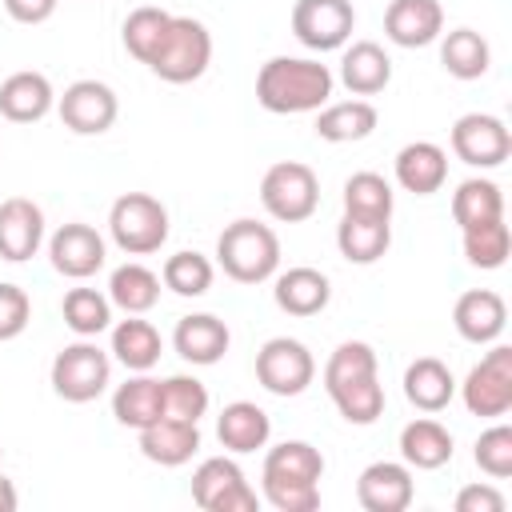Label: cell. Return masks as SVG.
Segmentation results:
<instances>
[{"label":"cell","mask_w":512,"mask_h":512,"mask_svg":"<svg viewBox=\"0 0 512 512\" xmlns=\"http://www.w3.org/2000/svg\"><path fill=\"white\" fill-rule=\"evenodd\" d=\"M332 72L320 60L308 56H272L256 72V100L264 112L296 116V112H320L332 96Z\"/></svg>","instance_id":"cell-1"},{"label":"cell","mask_w":512,"mask_h":512,"mask_svg":"<svg viewBox=\"0 0 512 512\" xmlns=\"http://www.w3.org/2000/svg\"><path fill=\"white\" fill-rule=\"evenodd\" d=\"M216 264L236 284H264L280 268V236L260 220H232L216 240Z\"/></svg>","instance_id":"cell-2"},{"label":"cell","mask_w":512,"mask_h":512,"mask_svg":"<svg viewBox=\"0 0 512 512\" xmlns=\"http://www.w3.org/2000/svg\"><path fill=\"white\" fill-rule=\"evenodd\" d=\"M212 64V32L192 16H172L148 68L168 84H192Z\"/></svg>","instance_id":"cell-3"},{"label":"cell","mask_w":512,"mask_h":512,"mask_svg":"<svg viewBox=\"0 0 512 512\" xmlns=\"http://www.w3.org/2000/svg\"><path fill=\"white\" fill-rule=\"evenodd\" d=\"M112 244L128 256H152L168 240V208L148 192H124L108 208Z\"/></svg>","instance_id":"cell-4"},{"label":"cell","mask_w":512,"mask_h":512,"mask_svg":"<svg viewBox=\"0 0 512 512\" xmlns=\"http://www.w3.org/2000/svg\"><path fill=\"white\" fill-rule=\"evenodd\" d=\"M260 204L280 224H304L320 208V180L300 160H280L260 180Z\"/></svg>","instance_id":"cell-5"},{"label":"cell","mask_w":512,"mask_h":512,"mask_svg":"<svg viewBox=\"0 0 512 512\" xmlns=\"http://www.w3.org/2000/svg\"><path fill=\"white\" fill-rule=\"evenodd\" d=\"M112 380V356L80 336L76 344H64L52 360V392L68 404H88L96 400Z\"/></svg>","instance_id":"cell-6"},{"label":"cell","mask_w":512,"mask_h":512,"mask_svg":"<svg viewBox=\"0 0 512 512\" xmlns=\"http://www.w3.org/2000/svg\"><path fill=\"white\" fill-rule=\"evenodd\" d=\"M192 500L204 512H256L260 496L232 456H208L192 472Z\"/></svg>","instance_id":"cell-7"},{"label":"cell","mask_w":512,"mask_h":512,"mask_svg":"<svg viewBox=\"0 0 512 512\" xmlns=\"http://www.w3.org/2000/svg\"><path fill=\"white\" fill-rule=\"evenodd\" d=\"M256 380L272 396H300L316 380V360L308 344L292 336H272L256 352Z\"/></svg>","instance_id":"cell-8"},{"label":"cell","mask_w":512,"mask_h":512,"mask_svg":"<svg viewBox=\"0 0 512 512\" xmlns=\"http://www.w3.org/2000/svg\"><path fill=\"white\" fill-rule=\"evenodd\" d=\"M356 28L352 0H296L292 4V36L312 52L344 48Z\"/></svg>","instance_id":"cell-9"},{"label":"cell","mask_w":512,"mask_h":512,"mask_svg":"<svg viewBox=\"0 0 512 512\" xmlns=\"http://www.w3.org/2000/svg\"><path fill=\"white\" fill-rule=\"evenodd\" d=\"M452 152L468 168H500L512 156V132L492 112H464L452 124Z\"/></svg>","instance_id":"cell-10"},{"label":"cell","mask_w":512,"mask_h":512,"mask_svg":"<svg viewBox=\"0 0 512 512\" xmlns=\"http://www.w3.org/2000/svg\"><path fill=\"white\" fill-rule=\"evenodd\" d=\"M460 396L472 416H504L512 408V348L496 344L492 352H484V360L464 376Z\"/></svg>","instance_id":"cell-11"},{"label":"cell","mask_w":512,"mask_h":512,"mask_svg":"<svg viewBox=\"0 0 512 512\" xmlns=\"http://www.w3.org/2000/svg\"><path fill=\"white\" fill-rule=\"evenodd\" d=\"M56 112L68 132L104 136L120 116V100L104 80H76L64 88V96H56Z\"/></svg>","instance_id":"cell-12"},{"label":"cell","mask_w":512,"mask_h":512,"mask_svg":"<svg viewBox=\"0 0 512 512\" xmlns=\"http://www.w3.org/2000/svg\"><path fill=\"white\" fill-rule=\"evenodd\" d=\"M48 260H52V268H56L60 276H68V280H88V276H96V272L104 268L108 244H104V236H100L92 224L72 220V224H60V228L52 232V240H48Z\"/></svg>","instance_id":"cell-13"},{"label":"cell","mask_w":512,"mask_h":512,"mask_svg":"<svg viewBox=\"0 0 512 512\" xmlns=\"http://www.w3.org/2000/svg\"><path fill=\"white\" fill-rule=\"evenodd\" d=\"M44 244V212L28 196L0 200V260L24 264Z\"/></svg>","instance_id":"cell-14"},{"label":"cell","mask_w":512,"mask_h":512,"mask_svg":"<svg viewBox=\"0 0 512 512\" xmlns=\"http://www.w3.org/2000/svg\"><path fill=\"white\" fill-rule=\"evenodd\" d=\"M412 492V468L400 460H376L356 480V500L364 512H404Z\"/></svg>","instance_id":"cell-15"},{"label":"cell","mask_w":512,"mask_h":512,"mask_svg":"<svg viewBox=\"0 0 512 512\" xmlns=\"http://www.w3.org/2000/svg\"><path fill=\"white\" fill-rule=\"evenodd\" d=\"M232 344V332L220 316L212 312H192V316H180L176 320V332H172V348L180 360L196 364V368H208V364H220L224 352Z\"/></svg>","instance_id":"cell-16"},{"label":"cell","mask_w":512,"mask_h":512,"mask_svg":"<svg viewBox=\"0 0 512 512\" xmlns=\"http://www.w3.org/2000/svg\"><path fill=\"white\" fill-rule=\"evenodd\" d=\"M440 32H444L440 0H392L384 8V36L396 48H424L440 40Z\"/></svg>","instance_id":"cell-17"},{"label":"cell","mask_w":512,"mask_h":512,"mask_svg":"<svg viewBox=\"0 0 512 512\" xmlns=\"http://www.w3.org/2000/svg\"><path fill=\"white\" fill-rule=\"evenodd\" d=\"M140 452L160 468H180L200 452V424L156 416L152 424L140 428Z\"/></svg>","instance_id":"cell-18"},{"label":"cell","mask_w":512,"mask_h":512,"mask_svg":"<svg viewBox=\"0 0 512 512\" xmlns=\"http://www.w3.org/2000/svg\"><path fill=\"white\" fill-rule=\"evenodd\" d=\"M452 324H456L460 340H468V344H492L504 332V324H508V304L492 288H472V292H464L456 300Z\"/></svg>","instance_id":"cell-19"},{"label":"cell","mask_w":512,"mask_h":512,"mask_svg":"<svg viewBox=\"0 0 512 512\" xmlns=\"http://www.w3.org/2000/svg\"><path fill=\"white\" fill-rule=\"evenodd\" d=\"M52 108H56V92H52V80L44 72L24 68L0 84V116L12 124H36Z\"/></svg>","instance_id":"cell-20"},{"label":"cell","mask_w":512,"mask_h":512,"mask_svg":"<svg viewBox=\"0 0 512 512\" xmlns=\"http://www.w3.org/2000/svg\"><path fill=\"white\" fill-rule=\"evenodd\" d=\"M448 180V152L432 140H412L396 152V184L412 196H432Z\"/></svg>","instance_id":"cell-21"},{"label":"cell","mask_w":512,"mask_h":512,"mask_svg":"<svg viewBox=\"0 0 512 512\" xmlns=\"http://www.w3.org/2000/svg\"><path fill=\"white\" fill-rule=\"evenodd\" d=\"M272 300H276L280 312L304 320V316H316V312L328 308V300H332V284H328V276H324L320 268L296 264V268H288V272L276 276V284H272Z\"/></svg>","instance_id":"cell-22"},{"label":"cell","mask_w":512,"mask_h":512,"mask_svg":"<svg viewBox=\"0 0 512 512\" xmlns=\"http://www.w3.org/2000/svg\"><path fill=\"white\" fill-rule=\"evenodd\" d=\"M268 436H272V420L252 400H232L216 416V440L224 444V452H236V456L256 452V448L268 444Z\"/></svg>","instance_id":"cell-23"},{"label":"cell","mask_w":512,"mask_h":512,"mask_svg":"<svg viewBox=\"0 0 512 512\" xmlns=\"http://www.w3.org/2000/svg\"><path fill=\"white\" fill-rule=\"evenodd\" d=\"M392 80V60L376 40H356L340 56V84L352 96H376Z\"/></svg>","instance_id":"cell-24"},{"label":"cell","mask_w":512,"mask_h":512,"mask_svg":"<svg viewBox=\"0 0 512 512\" xmlns=\"http://www.w3.org/2000/svg\"><path fill=\"white\" fill-rule=\"evenodd\" d=\"M404 396L420 412H444L452 404V396H456V376H452V368L444 360L416 356L404 368Z\"/></svg>","instance_id":"cell-25"},{"label":"cell","mask_w":512,"mask_h":512,"mask_svg":"<svg viewBox=\"0 0 512 512\" xmlns=\"http://www.w3.org/2000/svg\"><path fill=\"white\" fill-rule=\"evenodd\" d=\"M400 456H404L408 468L436 472V468H444L452 460V432L432 416L408 420L400 428Z\"/></svg>","instance_id":"cell-26"},{"label":"cell","mask_w":512,"mask_h":512,"mask_svg":"<svg viewBox=\"0 0 512 512\" xmlns=\"http://www.w3.org/2000/svg\"><path fill=\"white\" fill-rule=\"evenodd\" d=\"M392 244V220L372 216H340L336 224V248L348 264H376Z\"/></svg>","instance_id":"cell-27"},{"label":"cell","mask_w":512,"mask_h":512,"mask_svg":"<svg viewBox=\"0 0 512 512\" xmlns=\"http://www.w3.org/2000/svg\"><path fill=\"white\" fill-rule=\"evenodd\" d=\"M376 124H380V112L368 100H340V104H324L316 112V136L328 144L364 140L376 132Z\"/></svg>","instance_id":"cell-28"},{"label":"cell","mask_w":512,"mask_h":512,"mask_svg":"<svg viewBox=\"0 0 512 512\" xmlns=\"http://www.w3.org/2000/svg\"><path fill=\"white\" fill-rule=\"evenodd\" d=\"M108 300H112L120 312H128V316H144V312H152L156 300H160V276H156L152 268L128 260V264L112 268V276H108Z\"/></svg>","instance_id":"cell-29"},{"label":"cell","mask_w":512,"mask_h":512,"mask_svg":"<svg viewBox=\"0 0 512 512\" xmlns=\"http://www.w3.org/2000/svg\"><path fill=\"white\" fill-rule=\"evenodd\" d=\"M128 372H148V368H156V360H160V352H164V340H160V332L148 324V320H140V316H128V320H120L116 328H112V348H108Z\"/></svg>","instance_id":"cell-30"},{"label":"cell","mask_w":512,"mask_h":512,"mask_svg":"<svg viewBox=\"0 0 512 512\" xmlns=\"http://www.w3.org/2000/svg\"><path fill=\"white\" fill-rule=\"evenodd\" d=\"M324 476V456L308 440H284L264 452V472L260 480H296V484H320Z\"/></svg>","instance_id":"cell-31"},{"label":"cell","mask_w":512,"mask_h":512,"mask_svg":"<svg viewBox=\"0 0 512 512\" xmlns=\"http://www.w3.org/2000/svg\"><path fill=\"white\" fill-rule=\"evenodd\" d=\"M160 412H164V408H160V380L148 376V372L128 376V380L112 392V416H116V424H124V428H136V432H140V428L152 424Z\"/></svg>","instance_id":"cell-32"},{"label":"cell","mask_w":512,"mask_h":512,"mask_svg":"<svg viewBox=\"0 0 512 512\" xmlns=\"http://www.w3.org/2000/svg\"><path fill=\"white\" fill-rule=\"evenodd\" d=\"M440 64L456 80H480L492 64V48L476 28H452L440 40Z\"/></svg>","instance_id":"cell-33"},{"label":"cell","mask_w":512,"mask_h":512,"mask_svg":"<svg viewBox=\"0 0 512 512\" xmlns=\"http://www.w3.org/2000/svg\"><path fill=\"white\" fill-rule=\"evenodd\" d=\"M504 216V192L496 180H484V176H472L464 184H456L452 192V220L460 228H472V224H484V220H496Z\"/></svg>","instance_id":"cell-34"},{"label":"cell","mask_w":512,"mask_h":512,"mask_svg":"<svg viewBox=\"0 0 512 512\" xmlns=\"http://www.w3.org/2000/svg\"><path fill=\"white\" fill-rule=\"evenodd\" d=\"M396 196L392 184L380 172H352L344 180V212L348 216H372V220H392Z\"/></svg>","instance_id":"cell-35"},{"label":"cell","mask_w":512,"mask_h":512,"mask_svg":"<svg viewBox=\"0 0 512 512\" xmlns=\"http://www.w3.org/2000/svg\"><path fill=\"white\" fill-rule=\"evenodd\" d=\"M460 232H464V260L472 268H484V272L504 268V260L512 252V232H508L504 216L484 220V224H472V228H460Z\"/></svg>","instance_id":"cell-36"},{"label":"cell","mask_w":512,"mask_h":512,"mask_svg":"<svg viewBox=\"0 0 512 512\" xmlns=\"http://www.w3.org/2000/svg\"><path fill=\"white\" fill-rule=\"evenodd\" d=\"M60 312L76 336H100L112 328V300L100 288H68Z\"/></svg>","instance_id":"cell-37"},{"label":"cell","mask_w":512,"mask_h":512,"mask_svg":"<svg viewBox=\"0 0 512 512\" xmlns=\"http://www.w3.org/2000/svg\"><path fill=\"white\" fill-rule=\"evenodd\" d=\"M212 276H216V268H212V260L204 256V252H192V248H184V252H172L168 260H164V268H160V284L168 288V292H176V296H204L208 288H212Z\"/></svg>","instance_id":"cell-38"},{"label":"cell","mask_w":512,"mask_h":512,"mask_svg":"<svg viewBox=\"0 0 512 512\" xmlns=\"http://www.w3.org/2000/svg\"><path fill=\"white\" fill-rule=\"evenodd\" d=\"M336 412L348 420V424H376L384 416V388H380V376H360L352 384H340L328 392Z\"/></svg>","instance_id":"cell-39"},{"label":"cell","mask_w":512,"mask_h":512,"mask_svg":"<svg viewBox=\"0 0 512 512\" xmlns=\"http://www.w3.org/2000/svg\"><path fill=\"white\" fill-rule=\"evenodd\" d=\"M168 20H172V12L156 8V4L132 8L124 16V28H120V40H124L128 56H136L140 64H148L152 52H156V44H160V36H164V28H168Z\"/></svg>","instance_id":"cell-40"},{"label":"cell","mask_w":512,"mask_h":512,"mask_svg":"<svg viewBox=\"0 0 512 512\" xmlns=\"http://www.w3.org/2000/svg\"><path fill=\"white\" fill-rule=\"evenodd\" d=\"M160 408H164L160 416L200 424V416L208 412V388H204V380H196L188 372H176V376L160 380Z\"/></svg>","instance_id":"cell-41"},{"label":"cell","mask_w":512,"mask_h":512,"mask_svg":"<svg viewBox=\"0 0 512 512\" xmlns=\"http://www.w3.org/2000/svg\"><path fill=\"white\" fill-rule=\"evenodd\" d=\"M360 376H376V352L364 340H344L324 364V392H332L340 384H352Z\"/></svg>","instance_id":"cell-42"},{"label":"cell","mask_w":512,"mask_h":512,"mask_svg":"<svg viewBox=\"0 0 512 512\" xmlns=\"http://www.w3.org/2000/svg\"><path fill=\"white\" fill-rule=\"evenodd\" d=\"M476 468L488 472L492 480H508L512 476V428L508 424H492L480 432L476 452H472Z\"/></svg>","instance_id":"cell-43"},{"label":"cell","mask_w":512,"mask_h":512,"mask_svg":"<svg viewBox=\"0 0 512 512\" xmlns=\"http://www.w3.org/2000/svg\"><path fill=\"white\" fill-rule=\"evenodd\" d=\"M260 496H264L276 512H316V508H320V484L260 480Z\"/></svg>","instance_id":"cell-44"},{"label":"cell","mask_w":512,"mask_h":512,"mask_svg":"<svg viewBox=\"0 0 512 512\" xmlns=\"http://www.w3.org/2000/svg\"><path fill=\"white\" fill-rule=\"evenodd\" d=\"M32 320V300L20 284H0V340H16Z\"/></svg>","instance_id":"cell-45"},{"label":"cell","mask_w":512,"mask_h":512,"mask_svg":"<svg viewBox=\"0 0 512 512\" xmlns=\"http://www.w3.org/2000/svg\"><path fill=\"white\" fill-rule=\"evenodd\" d=\"M456 512H504V492L492 484H464L456 492Z\"/></svg>","instance_id":"cell-46"},{"label":"cell","mask_w":512,"mask_h":512,"mask_svg":"<svg viewBox=\"0 0 512 512\" xmlns=\"http://www.w3.org/2000/svg\"><path fill=\"white\" fill-rule=\"evenodd\" d=\"M60 0H4V12L16 20V24H44L52 12H56Z\"/></svg>","instance_id":"cell-47"},{"label":"cell","mask_w":512,"mask_h":512,"mask_svg":"<svg viewBox=\"0 0 512 512\" xmlns=\"http://www.w3.org/2000/svg\"><path fill=\"white\" fill-rule=\"evenodd\" d=\"M16 488H12V480L8 476H0V512H16Z\"/></svg>","instance_id":"cell-48"}]
</instances>
